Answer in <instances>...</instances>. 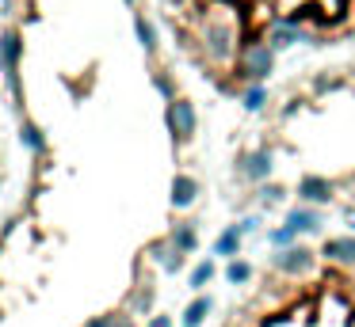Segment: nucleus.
Listing matches in <instances>:
<instances>
[{
	"mask_svg": "<svg viewBox=\"0 0 355 327\" xmlns=\"http://www.w3.org/2000/svg\"><path fill=\"white\" fill-rule=\"evenodd\" d=\"M271 73H275V50H271L263 38H248V42L241 46L237 65H233V80H237L241 88H248V84H263Z\"/></svg>",
	"mask_w": 355,
	"mask_h": 327,
	"instance_id": "f257e3e1",
	"label": "nucleus"
},
{
	"mask_svg": "<svg viewBox=\"0 0 355 327\" xmlns=\"http://www.w3.org/2000/svg\"><path fill=\"white\" fill-rule=\"evenodd\" d=\"M317 263H321V251L306 247V243H294V247H283L271 255V270L283 274V278H306L317 270Z\"/></svg>",
	"mask_w": 355,
	"mask_h": 327,
	"instance_id": "f03ea898",
	"label": "nucleus"
},
{
	"mask_svg": "<svg viewBox=\"0 0 355 327\" xmlns=\"http://www.w3.org/2000/svg\"><path fill=\"white\" fill-rule=\"evenodd\" d=\"M164 126H168V133H172V144L184 149V144L195 137V129H199V114H195L191 99H184V95L172 99V103L164 106Z\"/></svg>",
	"mask_w": 355,
	"mask_h": 327,
	"instance_id": "7ed1b4c3",
	"label": "nucleus"
},
{
	"mask_svg": "<svg viewBox=\"0 0 355 327\" xmlns=\"http://www.w3.org/2000/svg\"><path fill=\"white\" fill-rule=\"evenodd\" d=\"M19 53H24L19 35L16 30H4V35H0V73H4V80H8L12 95L24 99V91H19Z\"/></svg>",
	"mask_w": 355,
	"mask_h": 327,
	"instance_id": "20e7f679",
	"label": "nucleus"
},
{
	"mask_svg": "<svg viewBox=\"0 0 355 327\" xmlns=\"http://www.w3.org/2000/svg\"><path fill=\"white\" fill-rule=\"evenodd\" d=\"M298 198L306 205H329L332 198H336V183L332 179H324V175H302V183H298Z\"/></svg>",
	"mask_w": 355,
	"mask_h": 327,
	"instance_id": "39448f33",
	"label": "nucleus"
},
{
	"mask_svg": "<svg viewBox=\"0 0 355 327\" xmlns=\"http://www.w3.org/2000/svg\"><path fill=\"white\" fill-rule=\"evenodd\" d=\"M263 42L279 53V50H286V46H294V42H306V30H302L298 23H291V19H271L268 27H263Z\"/></svg>",
	"mask_w": 355,
	"mask_h": 327,
	"instance_id": "423d86ee",
	"label": "nucleus"
},
{
	"mask_svg": "<svg viewBox=\"0 0 355 327\" xmlns=\"http://www.w3.org/2000/svg\"><path fill=\"white\" fill-rule=\"evenodd\" d=\"M241 179H248L256 187V183L271 179V171H275V164H271V149H256V152H245L241 156Z\"/></svg>",
	"mask_w": 355,
	"mask_h": 327,
	"instance_id": "0eeeda50",
	"label": "nucleus"
},
{
	"mask_svg": "<svg viewBox=\"0 0 355 327\" xmlns=\"http://www.w3.org/2000/svg\"><path fill=\"white\" fill-rule=\"evenodd\" d=\"M149 259H153L157 266H161L164 274H180L184 270V263H187V255L180 247H172V240L164 236V240H153L149 243Z\"/></svg>",
	"mask_w": 355,
	"mask_h": 327,
	"instance_id": "6e6552de",
	"label": "nucleus"
},
{
	"mask_svg": "<svg viewBox=\"0 0 355 327\" xmlns=\"http://www.w3.org/2000/svg\"><path fill=\"white\" fill-rule=\"evenodd\" d=\"M321 259L332 266H355V232L352 236H332L321 243Z\"/></svg>",
	"mask_w": 355,
	"mask_h": 327,
	"instance_id": "1a4fd4ad",
	"label": "nucleus"
},
{
	"mask_svg": "<svg viewBox=\"0 0 355 327\" xmlns=\"http://www.w3.org/2000/svg\"><path fill=\"white\" fill-rule=\"evenodd\" d=\"M210 312H214V297H210V293H195L191 301L184 304V312H180V327H202Z\"/></svg>",
	"mask_w": 355,
	"mask_h": 327,
	"instance_id": "9d476101",
	"label": "nucleus"
},
{
	"mask_svg": "<svg viewBox=\"0 0 355 327\" xmlns=\"http://www.w3.org/2000/svg\"><path fill=\"white\" fill-rule=\"evenodd\" d=\"M283 225H291L298 236H302V232H317V228H321V209H317V205H306V202H302V205H294V209L286 213Z\"/></svg>",
	"mask_w": 355,
	"mask_h": 327,
	"instance_id": "9b49d317",
	"label": "nucleus"
},
{
	"mask_svg": "<svg viewBox=\"0 0 355 327\" xmlns=\"http://www.w3.org/2000/svg\"><path fill=\"white\" fill-rule=\"evenodd\" d=\"M241 247H245V232L237 225H225L214 240V255H222L230 263V259H241Z\"/></svg>",
	"mask_w": 355,
	"mask_h": 327,
	"instance_id": "f8f14e48",
	"label": "nucleus"
},
{
	"mask_svg": "<svg viewBox=\"0 0 355 327\" xmlns=\"http://www.w3.org/2000/svg\"><path fill=\"white\" fill-rule=\"evenodd\" d=\"M168 240H172V247H180L184 255H195V251H199V228H195V221H176V225L168 228Z\"/></svg>",
	"mask_w": 355,
	"mask_h": 327,
	"instance_id": "ddd939ff",
	"label": "nucleus"
},
{
	"mask_svg": "<svg viewBox=\"0 0 355 327\" xmlns=\"http://www.w3.org/2000/svg\"><path fill=\"white\" fill-rule=\"evenodd\" d=\"M195 198H199V183L180 171L172 179V209H187V205H195Z\"/></svg>",
	"mask_w": 355,
	"mask_h": 327,
	"instance_id": "4468645a",
	"label": "nucleus"
},
{
	"mask_svg": "<svg viewBox=\"0 0 355 327\" xmlns=\"http://www.w3.org/2000/svg\"><path fill=\"white\" fill-rule=\"evenodd\" d=\"M149 308H153V286H149V281H138L134 293L126 297V312H130V316H149Z\"/></svg>",
	"mask_w": 355,
	"mask_h": 327,
	"instance_id": "2eb2a0df",
	"label": "nucleus"
},
{
	"mask_svg": "<svg viewBox=\"0 0 355 327\" xmlns=\"http://www.w3.org/2000/svg\"><path fill=\"white\" fill-rule=\"evenodd\" d=\"M19 144H24L27 152H35V156H42V152H46V133H42L35 122H19Z\"/></svg>",
	"mask_w": 355,
	"mask_h": 327,
	"instance_id": "dca6fc26",
	"label": "nucleus"
},
{
	"mask_svg": "<svg viewBox=\"0 0 355 327\" xmlns=\"http://www.w3.org/2000/svg\"><path fill=\"white\" fill-rule=\"evenodd\" d=\"M214 274H218L214 259H202V263H195L191 274H187V286H191V293H202V289L214 281Z\"/></svg>",
	"mask_w": 355,
	"mask_h": 327,
	"instance_id": "f3484780",
	"label": "nucleus"
},
{
	"mask_svg": "<svg viewBox=\"0 0 355 327\" xmlns=\"http://www.w3.org/2000/svg\"><path fill=\"white\" fill-rule=\"evenodd\" d=\"M252 263H248V259H230V263H225V281H230V286H248V281H252Z\"/></svg>",
	"mask_w": 355,
	"mask_h": 327,
	"instance_id": "a211bd4d",
	"label": "nucleus"
},
{
	"mask_svg": "<svg viewBox=\"0 0 355 327\" xmlns=\"http://www.w3.org/2000/svg\"><path fill=\"white\" fill-rule=\"evenodd\" d=\"M85 327H134V316L126 308H119V312H103V316H92Z\"/></svg>",
	"mask_w": 355,
	"mask_h": 327,
	"instance_id": "6ab92c4d",
	"label": "nucleus"
},
{
	"mask_svg": "<svg viewBox=\"0 0 355 327\" xmlns=\"http://www.w3.org/2000/svg\"><path fill=\"white\" fill-rule=\"evenodd\" d=\"M134 30H138V42L146 46V53H153V50H157V30H153V23H149L146 15H134Z\"/></svg>",
	"mask_w": 355,
	"mask_h": 327,
	"instance_id": "aec40b11",
	"label": "nucleus"
},
{
	"mask_svg": "<svg viewBox=\"0 0 355 327\" xmlns=\"http://www.w3.org/2000/svg\"><path fill=\"white\" fill-rule=\"evenodd\" d=\"M268 243L275 251H283V247H294V243H298V232H294L291 225H279V228H271L268 232Z\"/></svg>",
	"mask_w": 355,
	"mask_h": 327,
	"instance_id": "412c9836",
	"label": "nucleus"
},
{
	"mask_svg": "<svg viewBox=\"0 0 355 327\" xmlns=\"http://www.w3.org/2000/svg\"><path fill=\"white\" fill-rule=\"evenodd\" d=\"M241 103H245V111H263V103H268L263 84H248V88L241 91Z\"/></svg>",
	"mask_w": 355,
	"mask_h": 327,
	"instance_id": "4be33fe9",
	"label": "nucleus"
},
{
	"mask_svg": "<svg viewBox=\"0 0 355 327\" xmlns=\"http://www.w3.org/2000/svg\"><path fill=\"white\" fill-rule=\"evenodd\" d=\"M153 88L161 91V95L168 99V103L176 99V84H172V76H168V73H153Z\"/></svg>",
	"mask_w": 355,
	"mask_h": 327,
	"instance_id": "5701e85b",
	"label": "nucleus"
},
{
	"mask_svg": "<svg viewBox=\"0 0 355 327\" xmlns=\"http://www.w3.org/2000/svg\"><path fill=\"white\" fill-rule=\"evenodd\" d=\"M256 198H260L263 205H279V202L286 198V190L275 187V183H268V187H260V194H256Z\"/></svg>",
	"mask_w": 355,
	"mask_h": 327,
	"instance_id": "b1692460",
	"label": "nucleus"
},
{
	"mask_svg": "<svg viewBox=\"0 0 355 327\" xmlns=\"http://www.w3.org/2000/svg\"><path fill=\"white\" fill-rule=\"evenodd\" d=\"M237 228H241V232H256V228H260V217H245V221H237Z\"/></svg>",
	"mask_w": 355,
	"mask_h": 327,
	"instance_id": "393cba45",
	"label": "nucleus"
},
{
	"mask_svg": "<svg viewBox=\"0 0 355 327\" xmlns=\"http://www.w3.org/2000/svg\"><path fill=\"white\" fill-rule=\"evenodd\" d=\"M146 327H172V316H149Z\"/></svg>",
	"mask_w": 355,
	"mask_h": 327,
	"instance_id": "a878e982",
	"label": "nucleus"
},
{
	"mask_svg": "<svg viewBox=\"0 0 355 327\" xmlns=\"http://www.w3.org/2000/svg\"><path fill=\"white\" fill-rule=\"evenodd\" d=\"M352 228H355V213H352Z\"/></svg>",
	"mask_w": 355,
	"mask_h": 327,
	"instance_id": "bb28decb",
	"label": "nucleus"
},
{
	"mask_svg": "<svg viewBox=\"0 0 355 327\" xmlns=\"http://www.w3.org/2000/svg\"><path fill=\"white\" fill-rule=\"evenodd\" d=\"M352 15H355V4H352Z\"/></svg>",
	"mask_w": 355,
	"mask_h": 327,
	"instance_id": "cd10ccee",
	"label": "nucleus"
},
{
	"mask_svg": "<svg viewBox=\"0 0 355 327\" xmlns=\"http://www.w3.org/2000/svg\"><path fill=\"white\" fill-rule=\"evenodd\" d=\"M126 4H134V0H126Z\"/></svg>",
	"mask_w": 355,
	"mask_h": 327,
	"instance_id": "c85d7f7f",
	"label": "nucleus"
}]
</instances>
